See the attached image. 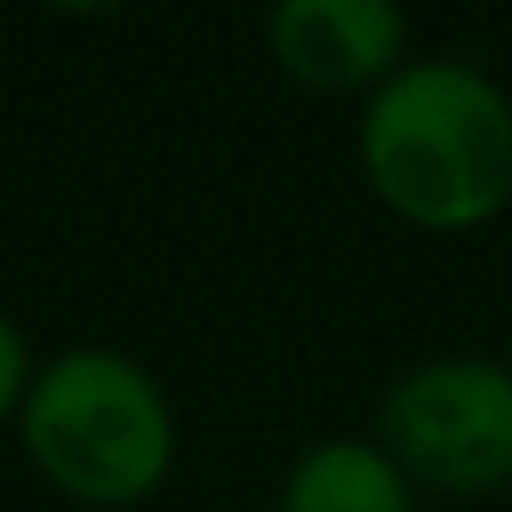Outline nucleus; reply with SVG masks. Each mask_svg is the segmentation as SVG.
<instances>
[{
	"instance_id": "nucleus-4",
	"label": "nucleus",
	"mask_w": 512,
	"mask_h": 512,
	"mask_svg": "<svg viewBox=\"0 0 512 512\" xmlns=\"http://www.w3.org/2000/svg\"><path fill=\"white\" fill-rule=\"evenodd\" d=\"M272 61L320 97L380 91L410 49V19L392 0H284L266 19Z\"/></svg>"
},
{
	"instance_id": "nucleus-6",
	"label": "nucleus",
	"mask_w": 512,
	"mask_h": 512,
	"mask_svg": "<svg viewBox=\"0 0 512 512\" xmlns=\"http://www.w3.org/2000/svg\"><path fill=\"white\" fill-rule=\"evenodd\" d=\"M31 380H37V368H31V350H25V332L0 314V422H19V404H25V392H31Z\"/></svg>"
},
{
	"instance_id": "nucleus-2",
	"label": "nucleus",
	"mask_w": 512,
	"mask_h": 512,
	"mask_svg": "<svg viewBox=\"0 0 512 512\" xmlns=\"http://www.w3.org/2000/svg\"><path fill=\"white\" fill-rule=\"evenodd\" d=\"M19 440L67 500L121 512L151 500L181 452L169 392L121 350H61L19 404Z\"/></svg>"
},
{
	"instance_id": "nucleus-5",
	"label": "nucleus",
	"mask_w": 512,
	"mask_h": 512,
	"mask_svg": "<svg viewBox=\"0 0 512 512\" xmlns=\"http://www.w3.org/2000/svg\"><path fill=\"white\" fill-rule=\"evenodd\" d=\"M278 512H416V488L380 452V440L338 434L290 464Z\"/></svg>"
},
{
	"instance_id": "nucleus-1",
	"label": "nucleus",
	"mask_w": 512,
	"mask_h": 512,
	"mask_svg": "<svg viewBox=\"0 0 512 512\" xmlns=\"http://www.w3.org/2000/svg\"><path fill=\"white\" fill-rule=\"evenodd\" d=\"M374 199L428 235H464L512 205V97L464 61H404L362 109Z\"/></svg>"
},
{
	"instance_id": "nucleus-3",
	"label": "nucleus",
	"mask_w": 512,
	"mask_h": 512,
	"mask_svg": "<svg viewBox=\"0 0 512 512\" xmlns=\"http://www.w3.org/2000/svg\"><path fill=\"white\" fill-rule=\"evenodd\" d=\"M380 452L428 494L482 500L512 488V368L488 356L410 368L380 404Z\"/></svg>"
}]
</instances>
